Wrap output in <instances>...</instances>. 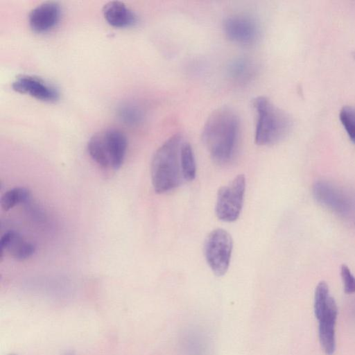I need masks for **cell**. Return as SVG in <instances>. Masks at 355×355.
I'll list each match as a JSON object with an SVG mask.
<instances>
[{"instance_id":"7","label":"cell","mask_w":355,"mask_h":355,"mask_svg":"<svg viewBox=\"0 0 355 355\" xmlns=\"http://www.w3.org/2000/svg\"><path fill=\"white\" fill-rule=\"evenodd\" d=\"M223 28L225 36L230 41L241 45L252 44L259 37L257 22L245 15H232L226 17Z\"/></svg>"},{"instance_id":"6","label":"cell","mask_w":355,"mask_h":355,"mask_svg":"<svg viewBox=\"0 0 355 355\" xmlns=\"http://www.w3.org/2000/svg\"><path fill=\"white\" fill-rule=\"evenodd\" d=\"M245 191L243 174L235 177L218 191L215 212L217 218L225 222H234L240 216Z\"/></svg>"},{"instance_id":"17","label":"cell","mask_w":355,"mask_h":355,"mask_svg":"<svg viewBox=\"0 0 355 355\" xmlns=\"http://www.w3.org/2000/svg\"><path fill=\"white\" fill-rule=\"evenodd\" d=\"M329 297L327 284L324 281L320 282L315 288L314 295V312L318 320L324 313Z\"/></svg>"},{"instance_id":"1","label":"cell","mask_w":355,"mask_h":355,"mask_svg":"<svg viewBox=\"0 0 355 355\" xmlns=\"http://www.w3.org/2000/svg\"><path fill=\"white\" fill-rule=\"evenodd\" d=\"M239 128V116L231 107H218L209 116L202 128V141L216 163L225 164L233 159Z\"/></svg>"},{"instance_id":"8","label":"cell","mask_w":355,"mask_h":355,"mask_svg":"<svg viewBox=\"0 0 355 355\" xmlns=\"http://www.w3.org/2000/svg\"><path fill=\"white\" fill-rule=\"evenodd\" d=\"M313 194L318 202L340 216L348 214L350 202L345 194L331 183L320 180L313 186Z\"/></svg>"},{"instance_id":"16","label":"cell","mask_w":355,"mask_h":355,"mask_svg":"<svg viewBox=\"0 0 355 355\" xmlns=\"http://www.w3.org/2000/svg\"><path fill=\"white\" fill-rule=\"evenodd\" d=\"M29 191L24 187H15L5 192L1 198V207L4 211H8L16 205L28 200Z\"/></svg>"},{"instance_id":"10","label":"cell","mask_w":355,"mask_h":355,"mask_svg":"<svg viewBox=\"0 0 355 355\" xmlns=\"http://www.w3.org/2000/svg\"><path fill=\"white\" fill-rule=\"evenodd\" d=\"M338 307L333 297L330 296L324 313L318 320V335L321 347L327 355H332L336 349L335 325Z\"/></svg>"},{"instance_id":"3","label":"cell","mask_w":355,"mask_h":355,"mask_svg":"<svg viewBox=\"0 0 355 355\" xmlns=\"http://www.w3.org/2000/svg\"><path fill=\"white\" fill-rule=\"evenodd\" d=\"M257 114L254 141L259 146H270L284 139L292 128V119L287 112L268 98L257 96L252 101Z\"/></svg>"},{"instance_id":"19","label":"cell","mask_w":355,"mask_h":355,"mask_svg":"<svg viewBox=\"0 0 355 355\" xmlns=\"http://www.w3.org/2000/svg\"><path fill=\"white\" fill-rule=\"evenodd\" d=\"M340 275L343 282L344 291L350 294L355 293V277L349 267L343 264L340 267Z\"/></svg>"},{"instance_id":"18","label":"cell","mask_w":355,"mask_h":355,"mask_svg":"<svg viewBox=\"0 0 355 355\" xmlns=\"http://www.w3.org/2000/svg\"><path fill=\"white\" fill-rule=\"evenodd\" d=\"M339 118L350 140L355 143V107H343L340 111Z\"/></svg>"},{"instance_id":"5","label":"cell","mask_w":355,"mask_h":355,"mask_svg":"<svg viewBox=\"0 0 355 355\" xmlns=\"http://www.w3.org/2000/svg\"><path fill=\"white\" fill-rule=\"evenodd\" d=\"M233 248L231 235L223 229H216L206 237L204 243L205 259L216 276H223L227 271Z\"/></svg>"},{"instance_id":"20","label":"cell","mask_w":355,"mask_h":355,"mask_svg":"<svg viewBox=\"0 0 355 355\" xmlns=\"http://www.w3.org/2000/svg\"><path fill=\"white\" fill-rule=\"evenodd\" d=\"M353 56L355 58V52L353 53Z\"/></svg>"},{"instance_id":"13","label":"cell","mask_w":355,"mask_h":355,"mask_svg":"<svg viewBox=\"0 0 355 355\" xmlns=\"http://www.w3.org/2000/svg\"><path fill=\"white\" fill-rule=\"evenodd\" d=\"M103 12L107 23L114 27L132 26L137 21L135 13L124 3L118 1L106 3Z\"/></svg>"},{"instance_id":"12","label":"cell","mask_w":355,"mask_h":355,"mask_svg":"<svg viewBox=\"0 0 355 355\" xmlns=\"http://www.w3.org/2000/svg\"><path fill=\"white\" fill-rule=\"evenodd\" d=\"M1 256L7 252L17 260H24L31 257L35 248L25 240L18 232L10 230L6 232L0 240Z\"/></svg>"},{"instance_id":"11","label":"cell","mask_w":355,"mask_h":355,"mask_svg":"<svg viewBox=\"0 0 355 355\" xmlns=\"http://www.w3.org/2000/svg\"><path fill=\"white\" fill-rule=\"evenodd\" d=\"M60 8L58 3L46 1L37 5L29 13L28 21L33 30L44 32L53 28L58 21Z\"/></svg>"},{"instance_id":"15","label":"cell","mask_w":355,"mask_h":355,"mask_svg":"<svg viewBox=\"0 0 355 355\" xmlns=\"http://www.w3.org/2000/svg\"><path fill=\"white\" fill-rule=\"evenodd\" d=\"M181 166L184 180L192 181L196 175V164L191 144L186 140L181 150Z\"/></svg>"},{"instance_id":"14","label":"cell","mask_w":355,"mask_h":355,"mask_svg":"<svg viewBox=\"0 0 355 355\" xmlns=\"http://www.w3.org/2000/svg\"><path fill=\"white\" fill-rule=\"evenodd\" d=\"M227 73L236 82H246L252 78L254 73L253 64L248 58H236L229 63Z\"/></svg>"},{"instance_id":"4","label":"cell","mask_w":355,"mask_h":355,"mask_svg":"<svg viewBox=\"0 0 355 355\" xmlns=\"http://www.w3.org/2000/svg\"><path fill=\"white\" fill-rule=\"evenodd\" d=\"M127 144V138L121 130L107 128L91 137L87 144V150L98 164L105 168L116 170L123 162Z\"/></svg>"},{"instance_id":"2","label":"cell","mask_w":355,"mask_h":355,"mask_svg":"<svg viewBox=\"0 0 355 355\" xmlns=\"http://www.w3.org/2000/svg\"><path fill=\"white\" fill-rule=\"evenodd\" d=\"M184 141L182 135L174 134L155 153L150 165V174L156 193L168 192L182 184L184 178L181 166V150Z\"/></svg>"},{"instance_id":"9","label":"cell","mask_w":355,"mask_h":355,"mask_svg":"<svg viewBox=\"0 0 355 355\" xmlns=\"http://www.w3.org/2000/svg\"><path fill=\"white\" fill-rule=\"evenodd\" d=\"M12 89L19 93L43 101H54L58 98L57 89L44 80L32 75H20L13 81Z\"/></svg>"}]
</instances>
